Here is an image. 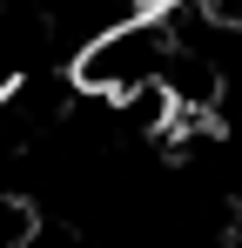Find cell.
I'll return each mask as SVG.
<instances>
[{"mask_svg": "<svg viewBox=\"0 0 242 248\" xmlns=\"http://www.w3.org/2000/svg\"><path fill=\"white\" fill-rule=\"evenodd\" d=\"M148 7H189V14H222V20H242V0H148Z\"/></svg>", "mask_w": 242, "mask_h": 248, "instance_id": "cell-1", "label": "cell"}]
</instances>
